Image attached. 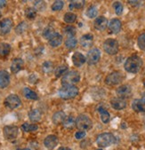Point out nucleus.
<instances>
[{
	"label": "nucleus",
	"instance_id": "f257e3e1",
	"mask_svg": "<svg viewBox=\"0 0 145 150\" xmlns=\"http://www.w3.org/2000/svg\"><path fill=\"white\" fill-rule=\"evenodd\" d=\"M124 67L125 69L129 73H138L142 67V59L137 55H133L127 59Z\"/></svg>",
	"mask_w": 145,
	"mask_h": 150
},
{
	"label": "nucleus",
	"instance_id": "f03ea898",
	"mask_svg": "<svg viewBox=\"0 0 145 150\" xmlns=\"http://www.w3.org/2000/svg\"><path fill=\"white\" fill-rule=\"evenodd\" d=\"M78 88L74 85H63L59 90V95L62 99H73L78 94Z\"/></svg>",
	"mask_w": 145,
	"mask_h": 150
},
{
	"label": "nucleus",
	"instance_id": "7ed1b4c3",
	"mask_svg": "<svg viewBox=\"0 0 145 150\" xmlns=\"http://www.w3.org/2000/svg\"><path fill=\"white\" fill-rule=\"evenodd\" d=\"M76 126L82 131H88L93 127V122L89 116L85 115H79L76 118Z\"/></svg>",
	"mask_w": 145,
	"mask_h": 150
},
{
	"label": "nucleus",
	"instance_id": "20e7f679",
	"mask_svg": "<svg viewBox=\"0 0 145 150\" xmlns=\"http://www.w3.org/2000/svg\"><path fill=\"white\" fill-rule=\"evenodd\" d=\"M116 142V138L113 134L105 132L100 134L96 139V143L100 147H108Z\"/></svg>",
	"mask_w": 145,
	"mask_h": 150
},
{
	"label": "nucleus",
	"instance_id": "39448f33",
	"mask_svg": "<svg viewBox=\"0 0 145 150\" xmlns=\"http://www.w3.org/2000/svg\"><path fill=\"white\" fill-rule=\"evenodd\" d=\"M119 43L118 41L114 38H108L105 40L103 43V49L104 51L110 55H115L117 54L119 52Z\"/></svg>",
	"mask_w": 145,
	"mask_h": 150
},
{
	"label": "nucleus",
	"instance_id": "423d86ee",
	"mask_svg": "<svg viewBox=\"0 0 145 150\" xmlns=\"http://www.w3.org/2000/svg\"><path fill=\"white\" fill-rule=\"evenodd\" d=\"M80 80V75L77 71H70L65 74L62 78V83L63 85H73L78 83Z\"/></svg>",
	"mask_w": 145,
	"mask_h": 150
},
{
	"label": "nucleus",
	"instance_id": "0eeeda50",
	"mask_svg": "<svg viewBox=\"0 0 145 150\" xmlns=\"http://www.w3.org/2000/svg\"><path fill=\"white\" fill-rule=\"evenodd\" d=\"M4 104L9 109H15L21 106V100L16 94H10L6 98Z\"/></svg>",
	"mask_w": 145,
	"mask_h": 150
},
{
	"label": "nucleus",
	"instance_id": "6e6552de",
	"mask_svg": "<svg viewBox=\"0 0 145 150\" xmlns=\"http://www.w3.org/2000/svg\"><path fill=\"white\" fill-rule=\"evenodd\" d=\"M124 79V76L121 72L119 71H114L110 73L105 79V83L108 85H116L120 83Z\"/></svg>",
	"mask_w": 145,
	"mask_h": 150
},
{
	"label": "nucleus",
	"instance_id": "1a4fd4ad",
	"mask_svg": "<svg viewBox=\"0 0 145 150\" xmlns=\"http://www.w3.org/2000/svg\"><path fill=\"white\" fill-rule=\"evenodd\" d=\"M101 59V52L97 48H93L87 52L86 56V62L89 65H95Z\"/></svg>",
	"mask_w": 145,
	"mask_h": 150
},
{
	"label": "nucleus",
	"instance_id": "9d476101",
	"mask_svg": "<svg viewBox=\"0 0 145 150\" xmlns=\"http://www.w3.org/2000/svg\"><path fill=\"white\" fill-rule=\"evenodd\" d=\"M4 132V136L7 140H14L17 137H18V133H19V129L17 126H14V125H7L4 127L3 130Z\"/></svg>",
	"mask_w": 145,
	"mask_h": 150
},
{
	"label": "nucleus",
	"instance_id": "9b49d317",
	"mask_svg": "<svg viewBox=\"0 0 145 150\" xmlns=\"http://www.w3.org/2000/svg\"><path fill=\"white\" fill-rule=\"evenodd\" d=\"M14 25L13 21L10 18H6L2 21H0V34L6 35L8 34Z\"/></svg>",
	"mask_w": 145,
	"mask_h": 150
},
{
	"label": "nucleus",
	"instance_id": "f8f14e48",
	"mask_svg": "<svg viewBox=\"0 0 145 150\" xmlns=\"http://www.w3.org/2000/svg\"><path fill=\"white\" fill-rule=\"evenodd\" d=\"M117 94L121 99L128 98L132 95V87L127 84L121 85L117 89Z\"/></svg>",
	"mask_w": 145,
	"mask_h": 150
},
{
	"label": "nucleus",
	"instance_id": "ddd939ff",
	"mask_svg": "<svg viewBox=\"0 0 145 150\" xmlns=\"http://www.w3.org/2000/svg\"><path fill=\"white\" fill-rule=\"evenodd\" d=\"M110 105L116 110H121L126 108L127 101L121 98H114L110 100Z\"/></svg>",
	"mask_w": 145,
	"mask_h": 150
},
{
	"label": "nucleus",
	"instance_id": "4468645a",
	"mask_svg": "<svg viewBox=\"0 0 145 150\" xmlns=\"http://www.w3.org/2000/svg\"><path fill=\"white\" fill-rule=\"evenodd\" d=\"M95 28L97 29V30L102 31L104 29H106L107 26H108V20L104 17V16H100L97 17L94 22Z\"/></svg>",
	"mask_w": 145,
	"mask_h": 150
},
{
	"label": "nucleus",
	"instance_id": "2eb2a0df",
	"mask_svg": "<svg viewBox=\"0 0 145 150\" xmlns=\"http://www.w3.org/2000/svg\"><path fill=\"white\" fill-rule=\"evenodd\" d=\"M23 65H24V62H23L22 59H21V58L14 59L13 62H12V64H11V71H12V73L16 74L19 71H21V69L23 68Z\"/></svg>",
	"mask_w": 145,
	"mask_h": 150
},
{
	"label": "nucleus",
	"instance_id": "dca6fc26",
	"mask_svg": "<svg viewBox=\"0 0 145 150\" xmlns=\"http://www.w3.org/2000/svg\"><path fill=\"white\" fill-rule=\"evenodd\" d=\"M85 62H86L85 57L81 52H76L72 55V62H73L74 66H76V67H81L82 65L85 64Z\"/></svg>",
	"mask_w": 145,
	"mask_h": 150
},
{
	"label": "nucleus",
	"instance_id": "f3484780",
	"mask_svg": "<svg viewBox=\"0 0 145 150\" xmlns=\"http://www.w3.org/2000/svg\"><path fill=\"white\" fill-rule=\"evenodd\" d=\"M57 144L58 138L55 135H48L44 140V145L48 149H53L57 146Z\"/></svg>",
	"mask_w": 145,
	"mask_h": 150
},
{
	"label": "nucleus",
	"instance_id": "a211bd4d",
	"mask_svg": "<svg viewBox=\"0 0 145 150\" xmlns=\"http://www.w3.org/2000/svg\"><path fill=\"white\" fill-rule=\"evenodd\" d=\"M121 21L119 19H113L111 20V21L109 22V31L113 34H118L120 29H121Z\"/></svg>",
	"mask_w": 145,
	"mask_h": 150
},
{
	"label": "nucleus",
	"instance_id": "6ab92c4d",
	"mask_svg": "<svg viewBox=\"0 0 145 150\" xmlns=\"http://www.w3.org/2000/svg\"><path fill=\"white\" fill-rule=\"evenodd\" d=\"M10 83V75L6 70L0 71V88H6Z\"/></svg>",
	"mask_w": 145,
	"mask_h": 150
},
{
	"label": "nucleus",
	"instance_id": "aec40b11",
	"mask_svg": "<svg viewBox=\"0 0 145 150\" xmlns=\"http://www.w3.org/2000/svg\"><path fill=\"white\" fill-rule=\"evenodd\" d=\"M65 119H66V114L63 111H58V112L54 113L53 117H52L53 123L56 125L63 124Z\"/></svg>",
	"mask_w": 145,
	"mask_h": 150
},
{
	"label": "nucleus",
	"instance_id": "412c9836",
	"mask_svg": "<svg viewBox=\"0 0 145 150\" xmlns=\"http://www.w3.org/2000/svg\"><path fill=\"white\" fill-rule=\"evenodd\" d=\"M94 43V37L91 34H85L80 38V45L83 47H91Z\"/></svg>",
	"mask_w": 145,
	"mask_h": 150
},
{
	"label": "nucleus",
	"instance_id": "4be33fe9",
	"mask_svg": "<svg viewBox=\"0 0 145 150\" xmlns=\"http://www.w3.org/2000/svg\"><path fill=\"white\" fill-rule=\"evenodd\" d=\"M132 108L135 112H145V100H134L132 103Z\"/></svg>",
	"mask_w": 145,
	"mask_h": 150
},
{
	"label": "nucleus",
	"instance_id": "5701e85b",
	"mask_svg": "<svg viewBox=\"0 0 145 150\" xmlns=\"http://www.w3.org/2000/svg\"><path fill=\"white\" fill-rule=\"evenodd\" d=\"M62 43H63V36L61 34H59V33H56V32L49 39V44L53 47L59 46V45H62Z\"/></svg>",
	"mask_w": 145,
	"mask_h": 150
},
{
	"label": "nucleus",
	"instance_id": "b1692460",
	"mask_svg": "<svg viewBox=\"0 0 145 150\" xmlns=\"http://www.w3.org/2000/svg\"><path fill=\"white\" fill-rule=\"evenodd\" d=\"M42 117V113L39 109H32L28 112V118L31 119L32 122H38L41 120Z\"/></svg>",
	"mask_w": 145,
	"mask_h": 150
},
{
	"label": "nucleus",
	"instance_id": "393cba45",
	"mask_svg": "<svg viewBox=\"0 0 145 150\" xmlns=\"http://www.w3.org/2000/svg\"><path fill=\"white\" fill-rule=\"evenodd\" d=\"M97 111L99 112V114L101 115V119H102V122L103 124H108L110 120V115L109 113L103 108V107H99L97 108Z\"/></svg>",
	"mask_w": 145,
	"mask_h": 150
},
{
	"label": "nucleus",
	"instance_id": "a878e982",
	"mask_svg": "<svg viewBox=\"0 0 145 150\" xmlns=\"http://www.w3.org/2000/svg\"><path fill=\"white\" fill-rule=\"evenodd\" d=\"M23 95L26 99H28V100H38V94L33 92L32 90H31L30 88L28 87H25L23 89Z\"/></svg>",
	"mask_w": 145,
	"mask_h": 150
},
{
	"label": "nucleus",
	"instance_id": "bb28decb",
	"mask_svg": "<svg viewBox=\"0 0 145 150\" xmlns=\"http://www.w3.org/2000/svg\"><path fill=\"white\" fill-rule=\"evenodd\" d=\"M11 52V45L7 43L0 44V56L6 57Z\"/></svg>",
	"mask_w": 145,
	"mask_h": 150
},
{
	"label": "nucleus",
	"instance_id": "cd10ccee",
	"mask_svg": "<svg viewBox=\"0 0 145 150\" xmlns=\"http://www.w3.org/2000/svg\"><path fill=\"white\" fill-rule=\"evenodd\" d=\"M38 129V126L37 125H31L28 123H24L21 125V130L24 132H35Z\"/></svg>",
	"mask_w": 145,
	"mask_h": 150
},
{
	"label": "nucleus",
	"instance_id": "c85d7f7f",
	"mask_svg": "<svg viewBox=\"0 0 145 150\" xmlns=\"http://www.w3.org/2000/svg\"><path fill=\"white\" fill-rule=\"evenodd\" d=\"M76 125V120L73 116L66 117V119L63 122V126L67 129H72Z\"/></svg>",
	"mask_w": 145,
	"mask_h": 150
},
{
	"label": "nucleus",
	"instance_id": "c756f323",
	"mask_svg": "<svg viewBox=\"0 0 145 150\" xmlns=\"http://www.w3.org/2000/svg\"><path fill=\"white\" fill-rule=\"evenodd\" d=\"M25 16L30 19V20H33L36 18L37 16V10L33 7H28L25 10Z\"/></svg>",
	"mask_w": 145,
	"mask_h": 150
},
{
	"label": "nucleus",
	"instance_id": "7c9ffc66",
	"mask_svg": "<svg viewBox=\"0 0 145 150\" xmlns=\"http://www.w3.org/2000/svg\"><path fill=\"white\" fill-rule=\"evenodd\" d=\"M68 66L67 65H61V66H58L56 69H55V71H54V74H55V76L56 77H60L62 76L67 70H68Z\"/></svg>",
	"mask_w": 145,
	"mask_h": 150
},
{
	"label": "nucleus",
	"instance_id": "2f4dec72",
	"mask_svg": "<svg viewBox=\"0 0 145 150\" xmlns=\"http://www.w3.org/2000/svg\"><path fill=\"white\" fill-rule=\"evenodd\" d=\"M63 20H64V21L66 23L71 24V23H73V22L76 21L77 15L75 13H65V15L63 17Z\"/></svg>",
	"mask_w": 145,
	"mask_h": 150
},
{
	"label": "nucleus",
	"instance_id": "473e14b6",
	"mask_svg": "<svg viewBox=\"0 0 145 150\" xmlns=\"http://www.w3.org/2000/svg\"><path fill=\"white\" fill-rule=\"evenodd\" d=\"M77 44V40L75 37L73 38H68L67 40L65 41V46L68 48V49H72L74 47H76Z\"/></svg>",
	"mask_w": 145,
	"mask_h": 150
},
{
	"label": "nucleus",
	"instance_id": "72a5a7b5",
	"mask_svg": "<svg viewBox=\"0 0 145 150\" xmlns=\"http://www.w3.org/2000/svg\"><path fill=\"white\" fill-rule=\"evenodd\" d=\"M97 13H98V9H97V7L95 6H90V7L87 9V11H86V15H87L88 18H91V19L95 18V17L97 16Z\"/></svg>",
	"mask_w": 145,
	"mask_h": 150
},
{
	"label": "nucleus",
	"instance_id": "f704fd0d",
	"mask_svg": "<svg viewBox=\"0 0 145 150\" xmlns=\"http://www.w3.org/2000/svg\"><path fill=\"white\" fill-rule=\"evenodd\" d=\"M54 33H55L54 29L51 26H48L45 28V30L43 31V37L46 39H50Z\"/></svg>",
	"mask_w": 145,
	"mask_h": 150
},
{
	"label": "nucleus",
	"instance_id": "c9c22d12",
	"mask_svg": "<svg viewBox=\"0 0 145 150\" xmlns=\"http://www.w3.org/2000/svg\"><path fill=\"white\" fill-rule=\"evenodd\" d=\"M63 6H64V2L61 1V0H57V1H55L53 4L52 10L53 11H60L63 8Z\"/></svg>",
	"mask_w": 145,
	"mask_h": 150
},
{
	"label": "nucleus",
	"instance_id": "e433bc0d",
	"mask_svg": "<svg viewBox=\"0 0 145 150\" xmlns=\"http://www.w3.org/2000/svg\"><path fill=\"white\" fill-rule=\"evenodd\" d=\"M27 28H28V24L26 23V22H24V21H22V22H21L17 27H16V28H15V32L17 33V34H22L26 29H27Z\"/></svg>",
	"mask_w": 145,
	"mask_h": 150
},
{
	"label": "nucleus",
	"instance_id": "4c0bfd02",
	"mask_svg": "<svg viewBox=\"0 0 145 150\" xmlns=\"http://www.w3.org/2000/svg\"><path fill=\"white\" fill-rule=\"evenodd\" d=\"M138 46L141 50L145 51V33H142L138 38Z\"/></svg>",
	"mask_w": 145,
	"mask_h": 150
},
{
	"label": "nucleus",
	"instance_id": "58836bf2",
	"mask_svg": "<svg viewBox=\"0 0 145 150\" xmlns=\"http://www.w3.org/2000/svg\"><path fill=\"white\" fill-rule=\"evenodd\" d=\"M85 1H71L70 5V8L72 9H80L84 6Z\"/></svg>",
	"mask_w": 145,
	"mask_h": 150
},
{
	"label": "nucleus",
	"instance_id": "ea45409f",
	"mask_svg": "<svg viewBox=\"0 0 145 150\" xmlns=\"http://www.w3.org/2000/svg\"><path fill=\"white\" fill-rule=\"evenodd\" d=\"M42 69H43V71L45 73H50L53 69V63L51 62H45L43 63Z\"/></svg>",
	"mask_w": 145,
	"mask_h": 150
},
{
	"label": "nucleus",
	"instance_id": "a19ab883",
	"mask_svg": "<svg viewBox=\"0 0 145 150\" xmlns=\"http://www.w3.org/2000/svg\"><path fill=\"white\" fill-rule=\"evenodd\" d=\"M64 33L69 37V38H73L74 35L76 34V28L72 26H68L64 29Z\"/></svg>",
	"mask_w": 145,
	"mask_h": 150
},
{
	"label": "nucleus",
	"instance_id": "79ce46f5",
	"mask_svg": "<svg viewBox=\"0 0 145 150\" xmlns=\"http://www.w3.org/2000/svg\"><path fill=\"white\" fill-rule=\"evenodd\" d=\"M113 7L115 9V12L118 15H121L123 13V5L120 2H115L113 4Z\"/></svg>",
	"mask_w": 145,
	"mask_h": 150
},
{
	"label": "nucleus",
	"instance_id": "37998d69",
	"mask_svg": "<svg viewBox=\"0 0 145 150\" xmlns=\"http://www.w3.org/2000/svg\"><path fill=\"white\" fill-rule=\"evenodd\" d=\"M85 135H86V133H85L84 131H79V132H76V134H75V138H76L77 139H81L85 138Z\"/></svg>",
	"mask_w": 145,
	"mask_h": 150
},
{
	"label": "nucleus",
	"instance_id": "c03bdc74",
	"mask_svg": "<svg viewBox=\"0 0 145 150\" xmlns=\"http://www.w3.org/2000/svg\"><path fill=\"white\" fill-rule=\"evenodd\" d=\"M128 3L131 4L134 6H139L141 5V2L140 1H128Z\"/></svg>",
	"mask_w": 145,
	"mask_h": 150
},
{
	"label": "nucleus",
	"instance_id": "a18cd8bd",
	"mask_svg": "<svg viewBox=\"0 0 145 150\" xmlns=\"http://www.w3.org/2000/svg\"><path fill=\"white\" fill-rule=\"evenodd\" d=\"M6 5V1H5V0H0V8L5 7Z\"/></svg>",
	"mask_w": 145,
	"mask_h": 150
},
{
	"label": "nucleus",
	"instance_id": "49530a36",
	"mask_svg": "<svg viewBox=\"0 0 145 150\" xmlns=\"http://www.w3.org/2000/svg\"><path fill=\"white\" fill-rule=\"evenodd\" d=\"M58 150H71L70 148H69V147H65V146H63V147H60Z\"/></svg>",
	"mask_w": 145,
	"mask_h": 150
},
{
	"label": "nucleus",
	"instance_id": "de8ad7c7",
	"mask_svg": "<svg viewBox=\"0 0 145 150\" xmlns=\"http://www.w3.org/2000/svg\"><path fill=\"white\" fill-rule=\"evenodd\" d=\"M16 150H31L30 148H18Z\"/></svg>",
	"mask_w": 145,
	"mask_h": 150
},
{
	"label": "nucleus",
	"instance_id": "09e8293b",
	"mask_svg": "<svg viewBox=\"0 0 145 150\" xmlns=\"http://www.w3.org/2000/svg\"><path fill=\"white\" fill-rule=\"evenodd\" d=\"M142 99H144V100H145V93L142 94Z\"/></svg>",
	"mask_w": 145,
	"mask_h": 150
},
{
	"label": "nucleus",
	"instance_id": "8fccbe9b",
	"mask_svg": "<svg viewBox=\"0 0 145 150\" xmlns=\"http://www.w3.org/2000/svg\"><path fill=\"white\" fill-rule=\"evenodd\" d=\"M1 16H2V13H1V12H0V18H1Z\"/></svg>",
	"mask_w": 145,
	"mask_h": 150
},
{
	"label": "nucleus",
	"instance_id": "3c124183",
	"mask_svg": "<svg viewBox=\"0 0 145 150\" xmlns=\"http://www.w3.org/2000/svg\"><path fill=\"white\" fill-rule=\"evenodd\" d=\"M97 150H102V149H97Z\"/></svg>",
	"mask_w": 145,
	"mask_h": 150
},
{
	"label": "nucleus",
	"instance_id": "603ef678",
	"mask_svg": "<svg viewBox=\"0 0 145 150\" xmlns=\"http://www.w3.org/2000/svg\"><path fill=\"white\" fill-rule=\"evenodd\" d=\"M144 85H145V83H144Z\"/></svg>",
	"mask_w": 145,
	"mask_h": 150
}]
</instances>
